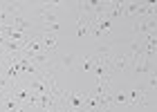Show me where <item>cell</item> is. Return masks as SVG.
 I'll use <instances>...</instances> for the list:
<instances>
[{"mask_svg":"<svg viewBox=\"0 0 157 112\" xmlns=\"http://www.w3.org/2000/svg\"><path fill=\"white\" fill-rule=\"evenodd\" d=\"M61 103L67 112H83L85 106V92H72V90H63L61 92Z\"/></svg>","mask_w":157,"mask_h":112,"instance_id":"cell-1","label":"cell"},{"mask_svg":"<svg viewBox=\"0 0 157 112\" xmlns=\"http://www.w3.org/2000/svg\"><path fill=\"white\" fill-rule=\"evenodd\" d=\"M52 67H61L65 72H72L76 67V56L70 52H61V54L56 52V54H52Z\"/></svg>","mask_w":157,"mask_h":112,"instance_id":"cell-2","label":"cell"},{"mask_svg":"<svg viewBox=\"0 0 157 112\" xmlns=\"http://www.w3.org/2000/svg\"><path fill=\"white\" fill-rule=\"evenodd\" d=\"M132 74H135V79H144V76H148V74H153L155 72V61H151V58H146V56H141L139 61H135L132 63Z\"/></svg>","mask_w":157,"mask_h":112,"instance_id":"cell-3","label":"cell"},{"mask_svg":"<svg viewBox=\"0 0 157 112\" xmlns=\"http://www.w3.org/2000/svg\"><path fill=\"white\" fill-rule=\"evenodd\" d=\"M155 32V18H137L132 23V34L135 38H144L146 34Z\"/></svg>","mask_w":157,"mask_h":112,"instance_id":"cell-4","label":"cell"},{"mask_svg":"<svg viewBox=\"0 0 157 112\" xmlns=\"http://www.w3.org/2000/svg\"><path fill=\"white\" fill-rule=\"evenodd\" d=\"M38 38L43 43V50L47 54H56L59 52V38H56V34H49V32H40L38 29Z\"/></svg>","mask_w":157,"mask_h":112,"instance_id":"cell-5","label":"cell"},{"mask_svg":"<svg viewBox=\"0 0 157 112\" xmlns=\"http://www.w3.org/2000/svg\"><path fill=\"white\" fill-rule=\"evenodd\" d=\"M110 67H112V72H128V69L132 67V61L128 58L124 52H117L112 63H110Z\"/></svg>","mask_w":157,"mask_h":112,"instance_id":"cell-6","label":"cell"},{"mask_svg":"<svg viewBox=\"0 0 157 112\" xmlns=\"http://www.w3.org/2000/svg\"><path fill=\"white\" fill-rule=\"evenodd\" d=\"M124 0H112V5H110V11H108V20H112V23H115V20H119V18H124Z\"/></svg>","mask_w":157,"mask_h":112,"instance_id":"cell-7","label":"cell"},{"mask_svg":"<svg viewBox=\"0 0 157 112\" xmlns=\"http://www.w3.org/2000/svg\"><path fill=\"white\" fill-rule=\"evenodd\" d=\"M139 7H141L139 0H128V2L124 5V18L135 20V18H137V13H139Z\"/></svg>","mask_w":157,"mask_h":112,"instance_id":"cell-8","label":"cell"},{"mask_svg":"<svg viewBox=\"0 0 157 112\" xmlns=\"http://www.w3.org/2000/svg\"><path fill=\"white\" fill-rule=\"evenodd\" d=\"M112 27H115V23L108 20V18H99V20H97V29H99L101 36H110V34H112Z\"/></svg>","mask_w":157,"mask_h":112,"instance_id":"cell-9","label":"cell"},{"mask_svg":"<svg viewBox=\"0 0 157 112\" xmlns=\"http://www.w3.org/2000/svg\"><path fill=\"white\" fill-rule=\"evenodd\" d=\"M36 18H40L43 23H45V27H49V25H54V23H56V13H54V11H47V9H43V7H40V9L36 11Z\"/></svg>","mask_w":157,"mask_h":112,"instance_id":"cell-10","label":"cell"},{"mask_svg":"<svg viewBox=\"0 0 157 112\" xmlns=\"http://www.w3.org/2000/svg\"><path fill=\"white\" fill-rule=\"evenodd\" d=\"M112 106L115 108H128V92H112Z\"/></svg>","mask_w":157,"mask_h":112,"instance_id":"cell-11","label":"cell"},{"mask_svg":"<svg viewBox=\"0 0 157 112\" xmlns=\"http://www.w3.org/2000/svg\"><path fill=\"white\" fill-rule=\"evenodd\" d=\"M97 65V58H94V54H88L85 58H81V65H78V69L81 72H92V67Z\"/></svg>","mask_w":157,"mask_h":112,"instance_id":"cell-12","label":"cell"},{"mask_svg":"<svg viewBox=\"0 0 157 112\" xmlns=\"http://www.w3.org/2000/svg\"><path fill=\"white\" fill-rule=\"evenodd\" d=\"M18 106H20V103L13 99V96H9L7 101H2V108H5L7 112H16V110H18Z\"/></svg>","mask_w":157,"mask_h":112,"instance_id":"cell-13","label":"cell"},{"mask_svg":"<svg viewBox=\"0 0 157 112\" xmlns=\"http://www.w3.org/2000/svg\"><path fill=\"white\" fill-rule=\"evenodd\" d=\"M155 85H157V79H155V72L153 74H148V79H146V90H148V92H153L155 94Z\"/></svg>","mask_w":157,"mask_h":112,"instance_id":"cell-14","label":"cell"}]
</instances>
